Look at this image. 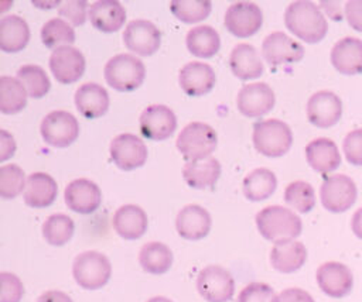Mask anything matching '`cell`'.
Segmentation results:
<instances>
[{"label":"cell","mask_w":362,"mask_h":302,"mask_svg":"<svg viewBox=\"0 0 362 302\" xmlns=\"http://www.w3.org/2000/svg\"><path fill=\"white\" fill-rule=\"evenodd\" d=\"M355 182L342 174H334L324 178L320 188L322 206L332 213H342L351 209L356 200Z\"/></svg>","instance_id":"8"},{"label":"cell","mask_w":362,"mask_h":302,"mask_svg":"<svg viewBox=\"0 0 362 302\" xmlns=\"http://www.w3.org/2000/svg\"><path fill=\"white\" fill-rule=\"evenodd\" d=\"M147 302H173V301L170 298H165V296H153Z\"/></svg>","instance_id":"51"},{"label":"cell","mask_w":362,"mask_h":302,"mask_svg":"<svg viewBox=\"0 0 362 302\" xmlns=\"http://www.w3.org/2000/svg\"><path fill=\"white\" fill-rule=\"evenodd\" d=\"M123 44L136 55L150 56L161 45V32L151 21L141 18L133 20L124 28Z\"/></svg>","instance_id":"13"},{"label":"cell","mask_w":362,"mask_h":302,"mask_svg":"<svg viewBox=\"0 0 362 302\" xmlns=\"http://www.w3.org/2000/svg\"><path fill=\"white\" fill-rule=\"evenodd\" d=\"M41 41L49 49L72 45L75 42V31L65 20L51 18L41 28Z\"/></svg>","instance_id":"37"},{"label":"cell","mask_w":362,"mask_h":302,"mask_svg":"<svg viewBox=\"0 0 362 302\" xmlns=\"http://www.w3.org/2000/svg\"><path fill=\"white\" fill-rule=\"evenodd\" d=\"M342 148L345 158L349 164L362 167V128L349 131L345 135Z\"/></svg>","instance_id":"45"},{"label":"cell","mask_w":362,"mask_h":302,"mask_svg":"<svg viewBox=\"0 0 362 302\" xmlns=\"http://www.w3.org/2000/svg\"><path fill=\"white\" fill-rule=\"evenodd\" d=\"M75 282L88 291L103 288L112 277V264L109 258L95 250L78 254L72 264Z\"/></svg>","instance_id":"6"},{"label":"cell","mask_w":362,"mask_h":302,"mask_svg":"<svg viewBox=\"0 0 362 302\" xmlns=\"http://www.w3.org/2000/svg\"><path fill=\"white\" fill-rule=\"evenodd\" d=\"M173 258L171 248L161 241H148L139 253L140 267L151 275L165 274L173 265Z\"/></svg>","instance_id":"32"},{"label":"cell","mask_w":362,"mask_h":302,"mask_svg":"<svg viewBox=\"0 0 362 302\" xmlns=\"http://www.w3.org/2000/svg\"><path fill=\"white\" fill-rule=\"evenodd\" d=\"M216 144L218 134L215 128L201 121H192L187 124L175 141L177 150L187 162L211 157L216 148Z\"/></svg>","instance_id":"5"},{"label":"cell","mask_w":362,"mask_h":302,"mask_svg":"<svg viewBox=\"0 0 362 302\" xmlns=\"http://www.w3.org/2000/svg\"><path fill=\"white\" fill-rule=\"evenodd\" d=\"M188 51L198 58H212L221 48V38L211 25H198L188 31L187 38Z\"/></svg>","instance_id":"34"},{"label":"cell","mask_w":362,"mask_h":302,"mask_svg":"<svg viewBox=\"0 0 362 302\" xmlns=\"http://www.w3.org/2000/svg\"><path fill=\"white\" fill-rule=\"evenodd\" d=\"M17 79L24 85L28 96L34 99L44 97L51 87V80L47 72L38 65L30 64L21 66L17 71Z\"/></svg>","instance_id":"38"},{"label":"cell","mask_w":362,"mask_h":302,"mask_svg":"<svg viewBox=\"0 0 362 302\" xmlns=\"http://www.w3.org/2000/svg\"><path fill=\"white\" fill-rule=\"evenodd\" d=\"M178 82L185 95L198 97L209 93L214 89L216 83V75L211 65L194 61L185 64L181 68Z\"/></svg>","instance_id":"20"},{"label":"cell","mask_w":362,"mask_h":302,"mask_svg":"<svg viewBox=\"0 0 362 302\" xmlns=\"http://www.w3.org/2000/svg\"><path fill=\"white\" fill-rule=\"evenodd\" d=\"M232 73L240 80L256 79L263 75L264 66L257 49L250 44H238L233 47L229 56Z\"/></svg>","instance_id":"29"},{"label":"cell","mask_w":362,"mask_h":302,"mask_svg":"<svg viewBox=\"0 0 362 302\" xmlns=\"http://www.w3.org/2000/svg\"><path fill=\"white\" fill-rule=\"evenodd\" d=\"M262 55L270 66L300 62L304 56V47L281 31L269 34L262 44Z\"/></svg>","instance_id":"15"},{"label":"cell","mask_w":362,"mask_h":302,"mask_svg":"<svg viewBox=\"0 0 362 302\" xmlns=\"http://www.w3.org/2000/svg\"><path fill=\"white\" fill-rule=\"evenodd\" d=\"M305 158L308 165L322 175L335 171L341 165V154L337 144L324 137L315 138L307 144Z\"/></svg>","instance_id":"28"},{"label":"cell","mask_w":362,"mask_h":302,"mask_svg":"<svg viewBox=\"0 0 362 302\" xmlns=\"http://www.w3.org/2000/svg\"><path fill=\"white\" fill-rule=\"evenodd\" d=\"M40 133L48 145L65 148L76 141L79 135V123L69 111L54 110L42 119Z\"/></svg>","instance_id":"7"},{"label":"cell","mask_w":362,"mask_h":302,"mask_svg":"<svg viewBox=\"0 0 362 302\" xmlns=\"http://www.w3.org/2000/svg\"><path fill=\"white\" fill-rule=\"evenodd\" d=\"M284 202L300 213H308L315 206L314 188L305 181H293L286 186Z\"/></svg>","instance_id":"40"},{"label":"cell","mask_w":362,"mask_h":302,"mask_svg":"<svg viewBox=\"0 0 362 302\" xmlns=\"http://www.w3.org/2000/svg\"><path fill=\"white\" fill-rule=\"evenodd\" d=\"M331 64L342 75L362 73V40L345 37L331 49Z\"/></svg>","instance_id":"23"},{"label":"cell","mask_w":362,"mask_h":302,"mask_svg":"<svg viewBox=\"0 0 362 302\" xmlns=\"http://www.w3.org/2000/svg\"><path fill=\"white\" fill-rule=\"evenodd\" d=\"M64 198L68 209L79 215H90L102 203L100 188L86 178L69 182L65 188Z\"/></svg>","instance_id":"19"},{"label":"cell","mask_w":362,"mask_h":302,"mask_svg":"<svg viewBox=\"0 0 362 302\" xmlns=\"http://www.w3.org/2000/svg\"><path fill=\"white\" fill-rule=\"evenodd\" d=\"M307 261V248L301 241L284 240L274 243L270 251L272 267L283 274L298 271Z\"/></svg>","instance_id":"26"},{"label":"cell","mask_w":362,"mask_h":302,"mask_svg":"<svg viewBox=\"0 0 362 302\" xmlns=\"http://www.w3.org/2000/svg\"><path fill=\"white\" fill-rule=\"evenodd\" d=\"M276 294L273 288L264 282L247 284L238 296V302H273Z\"/></svg>","instance_id":"44"},{"label":"cell","mask_w":362,"mask_h":302,"mask_svg":"<svg viewBox=\"0 0 362 302\" xmlns=\"http://www.w3.org/2000/svg\"><path fill=\"white\" fill-rule=\"evenodd\" d=\"M255 222L263 238L273 243L294 240L303 230L301 219L293 210L279 205L263 207L256 215Z\"/></svg>","instance_id":"2"},{"label":"cell","mask_w":362,"mask_h":302,"mask_svg":"<svg viewBox=\"0 0 362 302\" xmlns=\"http://www.w3.org/2000/svg\"><path fill=\"white\" fill-rule=\"evenodd\" d=\"M107 90L93 82L81 85L75 92V106L78 111L88 120L102 117L109 109Z\"/></svg>","instance_id":"24"},{"label":"cell","mask_w":362,"mask_h":302,"mask_svg":"<svg viewBox=\"0 0 362 302\" xmlns=\"http://www.w3.org/2000/svg\"><path fill=\"white\" fill-rule=\"evenodd\" d=\"M212 8L208 0H173L170 1V11L175 18L185 24H194L205 20Z\"/></svg>","instance_id":"39"},{"label":"cell","mask_w":362,"mask_h":302,"mask_svg":"<svg viewBox=\"0 0 362 302\" xmlns=\"http://www.w3.org/2000/svg\"><path fill=\"white\" fill-rule=\"evenodd\" d=\"M182 176L194 189H212L221 176V164L214 157L189 161L184 165Z\"/></svg>","instance_id":"30"},{"label":"cell","mask_w":362,"mask_h":302,"mask_svg":"<svg viewBox=\"0 0 362 302\" xmlns=\"http://www.w3.org/2000/svg\"><path fill=\"white\" fill-rule=\"evenodd\" d=\"M273 302H315L314 298L301 288H287L276 295Z\"/></svg>","instance_id":"47"},{"label":"cell","mask_w":362,"mask_h":302,"mask_svg":"<svg viewBox=\"0 0 362 302\" xmlns=\"http://www.w3.org/2000/svg\"><path fill=\"white\" fill-rule=\"evenodd\" d=\"M284 24L301 41L320 42L328 31V23L317 4L305 0L293 1L284 13Z\"/></svg>","instance_id":"1"},{"label":"cell","mask_w":362,"mask_h":302,"mask_svg":"<svg viewBox=\"0 0 362 302\" xmlns=\"http://www.w3.org/2000/svg\"><path fill=\"white\" fill-rule=\"evenodd\" d=\"M75 223L74 220L64 213L51 215L42 224V237L44 240L55 247L65 246L74 236Z\"/></svg>","instance_id":"36"},{"label":"cell","mask_w":362,"mask_h":302,"mask_svg":"<svg viewBox=\"0 0 362 302\" xmlns=\"http://www.w3.org/2000/svg\"><path fill=\"white\" fill-rule=\"evenodd\" d=\"M320 289L335 299L346 296L354 286V275L351 270L338 261H327L321 264L315 272Z\"/></svg>","instance_id":"17"},{"label":"cell","mask_w":362,"mask_h":302,"mask_svg":"<svg viewBox=\"0 0 362 302\" xmlns=\"http://www.w3.org/2000/svg\"><path fill=\"white\" fill-rule=\"evenodd\" d=\"M351 227H352V231L354 234L362 240V207L358 209L354 216H352V220H351Z\"/></svg>","instance_id":"50"},{"label":"cell","mask_w":362,"mask_h":302,"mask_svg":"<svg viewBox=\"0 0 362 302\" xmlns=\"http://www.w3.org/2000/svg\"><path fill=\"white\" fill-rule=\"evenodd\" d=\"M28 93L24 85L11 76L0 78V111L3 114H17L27 106Z\"/></svg>","instance_id":"35"},{"label":"cell","mask_w":362,"mask_h":302,"mask_svg":"<svg viewBox=\"0 0 362 302\" xmlns=\"http://www.w3.org/2000/svg\"><path fill=\"white\" fill-rule=\"evenodd\" d=\"M86 68L85 56L72 45L59 47L51 52L49 56V69L57 79V82L62 85H71L78 82Z\"/></svg>","instance_id":"16"},{"label":"cell","mask_w":362,"mask_h":302,"mask_svg":"<svg viewBox=\"0 0 362 302\" xmlns=\"http://www.w3.org/2000/svg\"><path fill=\"white\" fill-rule=\"evenodd\" d=\"M212 219L208 210L199 205L184 206L175 219V229L184 240H202L211 231Z\"/></svg>","instance_id":"21"},{"label":"cell","mask_w":362,"mask_h":302,"mask_svg":"<svg viewBox=\"0 0 362 302\" xmlns=\"http://www.w3.org/2000/svg\"><path fill=\"white\" fill-rule=\"evenodd\" d=\"M103 75L110 87L119 92H133L143 85L146 66L136 55L117 54L106 62Z\"/></svg>","instance_id":"4"},{"label":"cell","mask_w":362,"mask_h":302,"mask_svg":"<svg viewBox=\"0 0 362 302\" xmlns=\"http://www.w3.org/2000/svg\"><path fill=\"white\" fill-rule=\"evenodd\" d=\"M253 145L264 157L277 158L288 152L293 144V133L288 124L279 119L259 120L253 124Z\"/></svg>","instance_id":"3"},{"label":"cell","mask_w":362,"mask_h":302,"mask_svg":"<svg viewBox=\"0 0 362 302\" xmlns=\"http://www.w3.org/2000/svg\"><path fill=\"white\" fill-rule=\"evenodd\" d=\"M342 116V102L331 90H320L307 102V119L320 128L335 126Z\"/></svg>","instance_id":"18"},{"label":"cell","mask_w":362,"mask_h":302,"mask_svg":"<svg viewBox=\"0 0 362 302\" xmlns=\"http://www.w3.org/2000/svg\"><path fill=\"white\" fill-rule=\"evenodd\" d=\"M37 302H72L71 296L62 291H58V289H49V291H45L42 292Z\"/></svg>","instance_id":"49"},{"label":"cell","mask_w":362,"mask_h":302,"mask_svg":"<svg viewBox=\"0 0 362 302\" xmlns=\"http://www.w3.org/2000/svg\"><path fill=\"white\" fill-rule=\"evenodd\" d=\"M25 174L17 164L0 167V196L3 199H14L25 189Z\"/></svg>","instance_id":"41"},{"label":"cell","mask_w":362,"mask_h":302,"mask_svg":"<svg viewBox=\"0 0 362 302\" xmlns=\"http://www.w3.org/2000/svg\"><path fill=\"white\" fill-rule=\"evenodd\" d=\"M175 128L177 117L174 111L164 104H150L140 114L139 130L147 140H167L174 134Z\"/></svg>","instance_id":"11"},{"label":"cell","mask_w":362,"mask_h":302,"mask_svg":"<svg viewBox=\"0 0 362 302\" xmlns=\"http://www.w3.org/2000/svg\"><path fill=\"white\" fill-rule=\"evenodd\" d=\"M17 150V144L14 137L6 131L0 130V162H6L10 159Z\"/></svg>","instance_id":"48"},{"label":"cell","mask_w":362,"mask_h":302,"mask_svg":"<svg viewBox=\"0 0 362 302\" xmlns=\"http://www.w3.org/2000/svg\"><path fill=\"white\" fill-rule=\"evenodd\" d=\"M110 158L122 171H133L147 161V147L137 135L123 133L110 143Z\"/></svg>","instance_id":"14"},{"label":"cell","mask_w":362,"mask_h":302,"mask_svg":"<svg viewBox=\"0 0 362 302\" xmlns=\"http://www.w3.org/2000/svg\"><path fill=\"white\" fill-rule=\"evenodd\" d=\"M274 92L264 82L243 85L236 97L239 113L249 119H257L267 114L274 107Z\"/></svg>","instance_id":"12"},{"label":"cell","mask_w":362,"mask_h":302,"mask_svg":"<svg viewBox=\"0 0 362 302\" xmlns=\"http://www.w3.org/2000/svg\"><path fill=\"white\" fill-rule=\"evenodd\" d=\"M197 289L208 302H228L235 294V279L226 268L208 265L197 277Z\"/></svg>","instance_id":"9"},{"label":"cell","mask_w":362,"mask_h":302,"mask_svg":"<svg viewBox=\"0 0 362 302\" xmlns=\"http://www.w3.org/2000/svg\"><path fill=\"white\" fill-rule=\"evenodd\" d=\"M58 14L62 20H65L72 27L82 25L86 21V17L89 16L88 1L85 0L62 1L58 8Z\"/></svg>","instance_id":"43"},{"label":"cell","mask_w":362,"mask_h":302,"mask_svg":"<svg viewBox=\"0 0 362 302\" xmlns=\"http://www.w3.org/2000/svg\"><path fill=\"white\" fill-rule=\"evenodd\" d=\"M223 24L232 35L249 38L260 30L263 13L260 7L252 1H236L228 7Z\"/></svg>","instance_id":"10"},{"label":"cell","mask_w":362,"mask_h":302,"mask_svg":"<svg viewBox=\"0 0 362 302\" xmlns=\"http://www.w3.org/2000/svg\"><path fill=\"white\" fill-rule=\"evenodd\" d=\"M28 41L30 28L24 18L10 14L0 20V49L3 52H20L27 47Z\"/></svg>","instance_id":"31"},{"label":"cell","mask_w":362,"mask_h":302,"mask_svg":"<svg viewBox=\"0 0 362 302\" xmlns=\"http://www.w3.org/2000/svg\"><path fill=\"white\" fill-rule=\"evenodd\" d=\"M90 24L100 32H116L126 21V10L117 0H99L90 4Z\"/></svg>","instance_id":"27"},{"label":"cell","mask_w":362,"mask_h":302,"mask_svg":"<svg viewBox=\"0 0 362 302\" xmlns=\"http://www.w3.org/2000/svg\"><path fill=\"white\" fill-rule=\"evenodd\" d=\"M345 18L354 30L362 32V0L346 1Z\"/></svg>","instance_id":"46"},{"label":"cell","mask_w":362,"mask_h":302,"mask_svg":"<svg viewBox=\"0 0 362 302\" xmlns=\"http://www.w3.org/2000/svg\"><path fill=\"white\" fill-rule=\"evenodd\" d=\"M277 188V178L273 171L267 168H256L249 172L242 183V191L246 199L252 202H262L270 198Z\"/></svg>","instance_id":"33"},{"label":"cell","mask_w":362,"mask_h":302,"mask_svg":"<svg viewBox=\"0 0 362 302\" xmlns=\"http://www.w3.org/2000/svg\"><path fill=\"white\" fill-rule=\"evenodd\" d=\"M24 296V284L13 272H0V302H20Z\"/></svg>","instance_id":"42"},{"label":"cell","mask_w":362,"mask_h":302,"mask_svg":"<svg viewBox=\"0 0 362 302\" xmlns=\"http://www.w3.org/2000/svg\"><path fill=\"white\" fill-rule=\"evenodd\" d=\"M58 195L57 181L45 172H34L27 176L25 189L23 193L27 206L44 209L51 206Z\"/></svg>","instance_id":"25"},{"label":"cell","mask_w":362,"mask_h":302,"mask_svg":"<svg viewBox=\"0 0 362 302\" xmlns=\"http://www.w3.org/2000/svg\"><path fill=\"white\" fill-rule=\"evenodd\" d=\"M112 226L119 237L124 240H137L147 231L148 217L140 206L123 205L115 212Z\"/></svg>","instance_id":"22"}]
</instances>
